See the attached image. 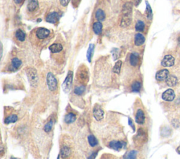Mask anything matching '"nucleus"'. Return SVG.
I'll return each mask as SVG.
<instances>
[{
    "label": "nucleus",
    "mask_w": 180,
    "mask_h": 159,
    "mask_svg": "<svg viewBox=\"0 0 180 159\" xmlns=\"http://www.w3.org/2000/svg\"><path fill=\"white\" fill-rule=\"evenodd\" d=\"M77 77L79 82L82 84H87L89 81V71L85 65H82V67L78 68L77 73Z\"/></svg>",
    "instance_id": "nucleus-1"
},
{
    "label": "nucleus",
    "mask_w": 180,
    "mask_h": 159,
    "mask_svg": "<svg viewBox=\"0 0 180 159\" xmlns=\"http://www.w3.org/2000/svg\"><path fill=\"white\" fill-rule=\"evenodd\" d=\"M73 72L72 71L68 72L67 77L63 81L62 84V88L65 93H68L71 90L72 84H73Z\"/></svg>",
    "instance_id": "nucleus-2"
},
{
    "label": "nucleus",
    "mask_w": 180,
    "mask_h": 159,
    "mask_svg": "<svg viewBox=\"0 0 180 159\" xmlns=\"http://www.w3.org/2000/svg\"><path fill=\"white\" fill-rule=\"evenodd\" d=\"M47 83L48 85L49 89L52 91H54L58 88V81L56 77L52 73L49 72L47 76Z\"/></svg>",
    "instance_id": "nucleus-3"
},
{
    "label": "nucleus",
    "mask_w": 180,
    "mask_h": 159,
    "mask_svg": "<svg viewBox=\"0 0 180 159\" xmlns=\"http://www.w3.org/2000/svg\"><path fill=\"white\" fill-rule=\"evenodd\" d=\"M27 74L28 80H29L31 86L35 87L37 85V82H38V78H37L36 71L34 69H29L27 72Z\"/></svg>",
    "instance_id": "nucleus-4"
},
{
    "label": "nucleus",
    "mask_w": 180,
    "mask_h": 159,
    "mask_svg": "<svg viewBox=\"0 0 180 159\" xmlns=\"http://www.w3.org/2000/svg\"><path fill=\"white\" fill-rule=\"evenodd\" d=\"M161 64L163 67H172L175 64V58L171 55H167L163 59Z\"/></svg>",
    "instance_id": "nucleus-5"
},
{
    "label": "nucleus",
    "mask_w": 180,
    "mask_h": 159,
    "mask_svg": "<svg viewBox=\"0 0 180 159\" xmlns=\"http://www.w3.org/2000/svg\"><path fill=\"white\" fill-rule=\"evenodd\" d=\"M49 35H50V31L44 27L39 28V29L37 30V32H36L37 37L39 39H46L47 37H49Z\"/></svg>",
    "instance_id": "nucleus-6"
},
{
    "label": "nucleus",
    "mask_w": 180,
    "mask_h": 159,
    "mask_svg": "<svg viewBox=\"0 0 180 159\" xmlns=\"http://www.w3.org/2000/svg\"><path fill=\"white\" fill-rule=\"evenodd\" d=\"M162 98L163 99L165 100V101L171 102L175 99V92H174V90H172V89H168V90H167L166 91H165L163 93Z\"/></svg>",
    "instance_id": "nucleus-7"
},
{
    "label": "nucleus",
    "mask_w": 180,
    "mask_h": 159,
    "mask_svg": "<svg viewBox=\"0 0 180 159\" xmlns=\"http://www.w3.org/2000/svg\"><path fill=\"white\" fill-rule=\"evenodd\" d=\"M125 145V142L122 141L113 140L109 143V147L115 151H120L124 147Z\"/></svg>",
    "instance_id": "nucleus-8"
},
{
    "label": "nucleus",
    "mask_w": 180,
    "mask_h": 159,
    "mask_svg": "<svg viewBox=\"0 0 180 159\" xmlns=\"http://www.w3.org/2000/svg\"><path fill=\"white\" fill-rule=\"evenodd\" d=\"M93 116H94V119L96 121H101L103 119L104 111L100 107H96L94 109V111H93Z\"/></svg>",
    "instance_id": "nucleus-9"
},
{
    "label": "nucleus",
    "mask_w": 180,
    "mask_h": 159,
    "mask_svg": "<svg viewBox=\"0 0 180 159\" xmlns=\"http://www.w3.org/2000/svg\"><path fill=\"white\" fill-rule=\"evenodd\" d=\"M59 18H60V16H59V15H58V13L52 12V13H51V14H49L48 16H47L46 21L48 22H50V23L55 24L58 21Z\"/></svg>",
    "instance_id": "nucleus-10"
},
{
    "label": "nucleus",
    "mask_w": 180,
    "mask_h": 159,
    "mask_svg": "<svg viewBox=\"0 0 180 159\" xmlns=\"http://www.w3.org/2000/svg\"><path fill=\"white\" fill-rule=\"evenodd\" d=\"M168 77H169V72L167 69H161L156 73V79L158 81L166 80Z\"/></svg>",
    "instance_id": "nucleus-11"
},
{
    "label": "nucleus",
    "mask_w": 180,
    "mask_h": 159,
    "mask_svg": "<svg viewBox=\"0 0 180 159\" xmlns=\"http://www.w3.org/2000/svg\"><path fill=\"white\" fill-rule=\"evenodd\" d=\"M132 14H123L120 25L123 27H126L131 24Z\"/></svg>",
    "instance_id": "nucleus-12"
},
{
    "label": "nucleus",
    "mask_w": 180,
    "mask_h": 159,
    "mask_svg": "<svg viewBox=\"0 0 180 159\" xmlns=\"http://www.w3.org/2000/svg\"><path fill=\"white\" fill-rule=\"evenodd\" d=\"M135 121L138 124H143L145 122V115L141 109H139V110L136 111Z\"/></svg>",
    "instance_id": "nucleus-13"
},
{
    "label": "nucleus",
    "mask_w": 180,
    "mask_h": 159,
    "mask_svg": "<svg viewBox=\"0 0 180 159\" xmlns=\"http://www.w3.org/2000/svg\"><path fill=\"white\" fill-rule=\"evenodd\" d=\"M145 41V37L141 33H137L134 37V44L136 46H139L143 44Z\"/></svg>",
    "instance_id": "nucleus-14"
},
{
    "label": "nucleus",
    "mask_w": 180,
    "mask_h": 159,
    "mask_svg": "<svg viewBox=\"0 0 180 159\" xmlns=\"http://www.w3.org/2000/svg\"><path fill=\"white\" fill-rule=\"evenodd\" d=\"M49 50L52 53H59L63 50V46L60 43H53L49 46Z\"/></svg>",
    "instance_id": "nucleus-15"
},
{
    "label": "nucleus",
    "mask_w": 180,
    "mask_h": 159,
    "mask_svg": "<svg viewBox=\"0 0 180 159\" xmlns=\"http://www.w3.org/2000/svg\"><path fill=\"white\" fill-rule=\"evenodd\" d=\"M102 28H103V25L101 22H96L93 25V31L96 35H100L102 32Z\"/></svg>",
    "instance_id": "nucleus-16"
},
{
    "label": "nucleus",
    "mask_w": 180,
    "mask_h": 159,
    "mask_svg": "<svg viewBox=\"0 0 180 159\" xmlns=\"http://www.w3.org/2000/svg\"><path fill=\"white\" fill-rule=\"evenodd\" d=\"M130 62L132 66H135L137 65L138 62H139V55L136 53H133L130 55Z\"/></svg>",
    "instance_id": "nucleus-17"
},
{
    "label": "nucleus",
    "mask_w": 180,
    "mask_h": 159,
    "mask_svg": "<svg viewBox=\"0 0 180 159\" xmlns=\"http://www.w3.org/2000/svg\"><path fill=\"white\" fill-rule=\"evenodd\" d=\"M75 120H76V115L74 114L73 113H68L67 115H66L65 118H64V121L68 124L75 122Z\"/></svg>",
    "instance_id": "nucleus-18"
},
{
    "label": "nucleus",
    "mask_w": 180,
    "mask_h": 159,
    "mask_svg": "<svg viewBox=\"0 0 180 159\" xmlns=\"http://www.w3.org/2000/svg\"><path fill=\"white\" fill-rule=\"evenodd\" d=\"M166 84L170 87L175 86L177 84V79L175 76L170 75L166 79Z\"/></svg>",
    "instance_id": "nucleus-19"
},
{
    "label": "nucleus",
    "mask_w": 180,
    "mask_h": 159,
    "mask_svg": "<svg viewBox=\"0 0 180 159\" xmlns=\"http://www.w3.org/2000/svg\"><path fill=\"white\" fill-rule=\"evenodd\" d=\"M132 4L131 2H128L123 6L122 14H132Z\"/></svg>",
    "instance_id": "nucleus-20"
},
{
    "label": "nucleus",
    "mask_w": 180,
    "mask_h": 159,
    "mask_svg": "<svg viewBox=\"0 0 180 159\" xmlns=\"http://www.w3.org/2000/svg\"><path fill=\"white\" fill-rule=\"evenodd\" d=\"M38 7V1L37 0H30L28 4V9L32 12L34 11Z\"/></svg>",
    "instance_id": "nucleus-21"
},
{
    "label": "nucleus",
    "mask_w": 180,
    "mask_h": 159,
    "mask_svg": "<svg viewBox=\"0 0 180 159\" xmlns=\"http://www.w3.org/2000/svg\"><path fill=\"white\" fill-rule=\"evenodd\" d=\"M96 18L99 22L103 21L106 18V14L104 11L101 9H98L96 12Z\"/></svg>",
    "instance_id": "nucleus-22"
},
{
    "label": "nucleus",
    "mask_w": 180,
    "mask_h": 159,
    "mask_svg": "<svg viewBox=\"0 0 180 159\" xmlns=\"http://www.w3.org/2000/svg\"><path fill=\"white\" fill-rule=\"evenodd\" d=\"M21 65H22L21 60H20L18 58H13L12 60H11V66H12V67L14 68L15 70H16V69H18V68H20Z\"/></svg>",
    "instance_id": "nucleus-23"
},
{
    "label": "nucleus",
    "mask_w": 180,
    "mask_h": 159,
    "mask_svg": "<svg viewBox=\"0 0 180 159\" xmlns=\"http://www.w3.org/2000/svg\"><path fill=\"white\" fill-rule=\"evenodd\" d=\"M71 153V149L68 147H63V148L60 150V156H61L62 158H67L68 156H70Z\"/></svg>",
    "instance_id": "nucleus-24"
},
{
    "label": "nucleus",
    "mask_w": 180,
    "mask_h": 159,
    "mask_svg": "<svg viewBox=\"0 0 180 159\" xmlns=\"http://www.w3.org/2000/svg\"><path fill=\"white\" fill-rule=\"evenodd\" d=\"M16 37L20 41H24L26 39V33L22 30H18L16 33Z\"/></svg>",
    "instance_id": "nucleus-25"
},
{
    "label": "nucleus",
    "mask_w": 180,
    "mask_h": 159,
    "mask_svg": "<svg viewBox=\"0 0 180 159\" xmlns=\"http://www.w3.org/2000/svg\"><path fill=\"white\" fill-rule=\"evenodd\" d=\"M94 45L92 43V44H90V46H89L87 53V58L88 61L90 62H91V60H92L93 53H94Z\"/></svg>",
    "instance_id": "nucleus-26"
},
{
    "label": "nucleus",
    "mask_w": 180,
    "mask_h": 159,
    "mask_svg": "<svg viewBox=\"0 0 180 159\" xmlns=\"http://www.w3.org/2000/svg\"><path fill=\"white\" fill-rule=\"evenodd\" d=\"M17 120H18V116H17V115L12 114V115H11V116L7 117V118H6L4 122H5V124H13V123L16 122Z\"/></svg>",
    "instance_id": "nucleus-27"
},
{
    "label": "nucleus",
    "mask_w": 180,
    "mask_h": 159,
    "mask_svg": "<svg viewBox=\"0 0 180 159\" xmlns=\"http://www.w3.org/2000/svg\"><path fill=\"white\" fill-rule=\"evenodd\" d=\"M85 91V86H77L75 87V89H74V93L75 95H83Z\"/></svg>",
    "instance_id": "nucleus-28"
},
{
    "label": "nucleus",
    "mask_w": 180,
    "mask_h": 159,
    "mask_svg": "<svg viewBox=\"0 0 180 159\" xmlns=\"http://www.w3.org/2000/svg\"><path fill=\"white\" fill-rule=\"evenodd\" d=\"M88 142H89V144H90V145L91 146V147H96V146L98 145L97 139H96V138L94 137L93 135H89Z\"/></svg>",
    "instance_id": "nucleus-29"
},
{
    "label": "nucleus",
    "mask_w": 180,
    "mask_h": 159,
    "mask_svg": "<svg viewBox=\"0 0 180 159\" xmlns=\"http://www.w3.org/2000/svg\"><path fill=\"white\" fill-rule=\"evenodd\" d=\"M141 83H140L139 81H135V82H134L132 85V90L133 92L138 93L141 90Z\"/></svg>",
    "instance_id": "nucleus-30"
},
{
    "label": "nucleus",
    "mask_w": 180,
    "mask_h": 159,
    "mask_svg": "<svg viewBox=\"0 0 180 159\" xmlns=\"http://www.w3.org/2000/svg\"><path fill=\"white\" fill-rule=\"evenodd\" d=\"M144 28H145L144 22L143 21H141V20H138L135 25V29L136 31L142 32V31H144Z\"/></svg>",
    "instance_id": "nucleus-31"
},
{
    "label": "nucleus",
    "mask_w": 180,
    "mask_h": 159,
    "mask_svg": "<svg viewBox=\"0 0 180 159\" xmlns=\"http://www.w3.org/2000/svg\"><path fill=\"white\" fill-rule=\"evenodd\" d=\"M121 66H122V61L121 60H118L116 62V63L115 64L114 67H113V72L116 74H120V69H121Z\"/></svg>",
    "instance_id": "nucleus-32"
},
{
    "label": "nucleus",
    "mask_w": 180,
    "mask_h": 159,
    "mask_svg": "<svg viewBox=\"0 0 180 159\" xmlns=\"http://www.w3.org/2000/svg\"><path fill=\"white\" fill-rule=\"evenodd\" d=\"M53 126H54V121H49L47 124L45 125L44 127V130L46 132H49L52 130Z\"/></svg>",
    "instance_id": "nucleus-33"
},
{
    "label": "nucleus",
    "mask_w": 180,
    "mask_h": 159,
    "mask_svg": "<svg viewBox=\"0 0 180 159\" xmlns=\"http://www.w3.org/2000/svg\"><path fill=\"white\" fill-rule=\"evenodd\" d=\"M137 154V151L135 150H132L128 153L127 154V156H125V158H130V159H134L136 158V156Z\"/></svg>",
    "instance_id": "nucleus-34"
},
{
    "label": "nucleus",
    "mask_w": 180,
    "mask_h": 159,
    "mask_svg": "<svg viewBox=\"0 0 180 159\" xmlns=\"http://www.w3.org/2000/svg\"><path fill=\"white\" fill-rule=\"evenodd\" d=\"M146 3V14H147V17L149 19H151L152 18V16H153V14H152V10H151V8L150 7V5H149V4L147 2Z\"/></svg>",
    "instance_id": "nucleus-35"
},
{
    "label": "nucleus",
    "mask_w": 180,
    "mask_h": 159,
    "mask_svg": "<svg viewBox=\"0 0 180 159\" xmlns=\"http://www.w3.org/2000/svg\"><path fill=\"white\" fill-rule=\"evenodd\" d=\"M113 59L115 60L117 59V58L119 57V50L117 48H114L113 50Z\"/></svg>",
    "instance_id": "nucleus-36"
},
{
    "label": "nucleus",
    "mask_w": 180,
    "mask_h": 159,
    "mask_svg": "<svg viewBox=\"0 0 180 159\" xmlns=\"http://www.w3.org/2000/svg\"><path fill=\"white\" fill-rule=\"evenodd\" d=\"M71 0H60V3L63 7H67Z\"/></svg>",
    "instance_id": "nucleus-37"
},
{
    "label": "nucleus",
    "mask_w": 180,
    "mask_h": 159,
    "mask_svg": "<svg viewBox=\"0 0 180 159\" xmlns=\"http://www.w3.org/2000/svg\"><path fill=\"white\" fill-rule=\"evenodd\" d=\"M128 124H129V125H130V126L132 127V129H133V130L134 131V130H135V128H134L133 122H132V121L131 119H128Z\"/></svg>",
    "instance_id": "nucleus-38"
},
{
    "label": "nucleus",
    "mask_w": 180,
    "mask_h": 159,
    "mask_svg": "<svg viewBox=\"0 0 180 159\" xmlns=\"http://www.w3.org/2000/svg\"><path fill=\"white\" fill-rule=\"evenodd\" d=\"M141 0H135V2H134V4H135L136 6H138L140 4V2H141Z\"/></svg>",
    "instance_id": "nucleus-39"
},
{
    "label": "nucleus",
    "mask_w": 180,
    "mask_h": 159,
    "mask_svg": "<svg viewBox=\"0 0 180 159\" xmlns=\"http://www.w3.org/2000/svg\"><path fill=\"white\" fill-rule=\"evenodd\" d=\"M15 3L17 4H20L23 1V0H14Z\"/></svg>",
    "instance_id": "nucleus-40"
},
{
    "label": "nucleus",
    "mask_w": 180,
    "mask_h": 159,
    "mask_svg": "<svg viewBox=\"0 0 180 159\" xmlns=\"http://www.w3.org/2000/svg\"><path fill=\"white\" fill-rule=\"evenodd\" d=\"M95 155H96V153H94V154H93L92 155V156H90V157H89V158H95V157H96V156H95Z\"/></svg>",
    "instance_id": "nucleus-41"
},
{
    "label": "nucleus",
    "mask_w": 180,
    "mask_h": 159,
    "mask_svg": "<svg viewBox=\"0 0 180 159\" xmlns=\"http://www.w3.org/2000/svg\"><path fill=\"white\" fill-rule=\"evenodd\" d=\"M178 44H179V46H180V37L178 39Z\"/></svg>",
    "instance_id": "nucleus-42"
}]
</instances>
